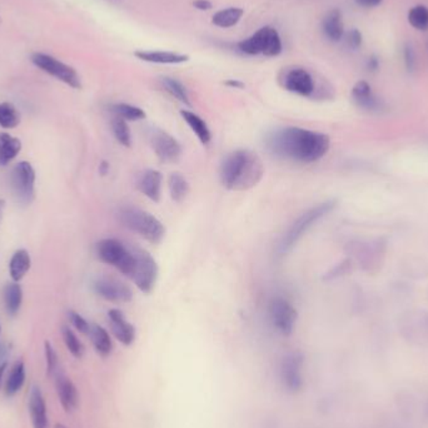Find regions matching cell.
I'll use <instances>...</instances> for the list:
<instances>
[{"mask_svg":"<svg viewBox=\"0 0 428 428\" xmlns=\"http://www.w3.org/2000/svg\"><path fill=\"white\" fill-rule=\"evenodd\" d=\"M266 148L271 155L297 163H313L327 155L331 145L328 136L321 131L298 127H285L268 133Z\"/></svg>","mask_w":428,"mask_h":428,"instance_id":"cell-1","label":"cell"},{"mask_svg":"<svg viewBox=\"0 0 428 428\" xmlns=\"http://www.w3.org/2000/svg\"><path fill=\"white\" fill-rule=\"evenodd\" d=\"M264 177V164L257 153L237 149L220 163V183L228 190L244 192L256 187Z\"/></svg>","mask_w":428,"mask_h":428,"instance_id":"cell-2","label":"cell"},{"mask_svg":"<svg viewBox=\"0 0 428 428\" xmlns=\"http://www.w3.org/2000/svg\"><path fill=\"white\" fill-rule=\"evenodd\" d=\"M337 201L329 199L326 202L320 203L312 208L307 209L304 213L301 214L297 220L292 223L287 232L280 238V243L277 252L280 256H285L291 252L296 244L299 242V239L304 237L306 233L308 232L312 227L315 226L318 220H321L323 217H326L328 213H331L333 209L336 208Z\"/></svg>","mask_w":428,"mask_h":428,"instance_id":"cell-3","label":"cell"},{"mask_svg":"<svg viewBox=\"0 0 428 428\" xmlns=\"http://www.w3.org/2000/svg\"><path fill=\"white\" fill-rule=\"evenodd\" d=\"M118 220L122 226L131 232L137 233L149 243H161L166 236V227L161 220L147 211L137 207H124L118 212Z\"/></svg>","mask_w":428,"mask_h":428,"instance_id":"cell-4","label":"cell"},{"mask_svg":"<svg viewBox=\"0 0 428 428\" xmlns=\"http://www.w3.org/2000/svg\"><path fill=\"white\" fill-rule=\"evenodd\" d=\"M97 255L99 259L109 266L117 268L119 272L127 277H131L133 266H134V255L133 250L125 247L115 238L103 239L97 244Z\"/></svg>","mask_w":428,"mask_h":428,"instance_id":"cell-5","label":"cell"},{"mask_svg":"<svg viewBox=\"0 0 428 428\" xmlns=\"http://www.w3.org/2000/svg\"><path fill=\"white\" fill-rule=\"evenodd\" d=\"M282 41L280 33L272 27H263L257 30L253 36L244 39L238 44V49L247 55L277 57L282 53Z\"/></svg>","mask_w":428,"mask_h":428,"instance_id":"cell-6","label":"cell"},{"mask_svg":"<svg viewBox=\"0 0 428 428\" xmlns=\"http://www.w3.org/2000/svg\"><path fill=\"white\" fill-rule=\"evenodd\" d=\"M134 255V266L131 278L139 291L150 293L158 278V266L155 258L142 248H131Z\"/></svg>","mask_w":428,"mask_h":428,"instance_id":"cell-7","label":"cell"},{"mask_svg":"<svg viewBox=\"0 0 428 428\" xmlns=\"http://www.w3.org/2000/svg\"><path fill=\"white\" fill-rule=\"evenodd\" d=\"M31 63L41 71L47 73L52 77L57 78L60 82L69 85L74 90L82 88V82L77 71L73 66L54 58L52 55L44 53H36L31 55Z\"/></svg>","mask_w":428,"mask_h":428,"instance_id":"cell-8","label":"cell"},{"mask_svg":"<svg viewBox=\"0 0 428 428\" xmlns=\"http://www.w3.org/2000/svg\"><path fill=\"white\" fill-rule=\"evenodd\" d=\"M36 171L29 162H19L13 168L10 185L13 194L22 204H30L36 197Z\"/></svg>","mask_w":428,"mask_h":428,"instance_id":"cell-9","label":"cell"},{"mask_svg":"<svg viewBox=\"0 0 428 428\" xmlns=\"http://www.w3.org/2000/svg\"><path fill=\"white\" fill-rule=\"evenodd\" d=\"M269 318L273 327L283 336H290L296 327L297 309L285 298L276 297L269 302Z\"/></svg>","mask_w":428,"mask_h":428,"instance_id":"cell-10","label":"cell"},{"mask_svg":"<svg viewBox=\"0 0 428 428\" xmlns=\"http://www.w3.org/2000/svg\"><path fill=\"white\" fill-rule=\"evenodd\" d=\"M280 84L285 90L301 97H311L315 90V79L312 74L299 66L285 69L280 76Z\"/></svg>","mask_w":428,"mask_h":428,"instance_id":"cell-11","label":"cell"},{"mask_svg":"<svg viewBox=\"0 0 428 428\" xmlns=\"http://www.w3.org/2000/svg\"><path fill=\"white\" fill-rule=\"evenodd\" d=\"M93 290L99 297L114 304H127L133 299V291L129 285L114 277H99L93 283Z\"/></svg>","mask_w":428,"mask_h":428,"instance_id":"cell-12","label":"cell"},{"mask_svg":"<svg viewBox=\"0 0 428 428\" xmlns=\"http://www.w3.org/2000/svg\"><path fill=\"white\" fill-rule=\"evenodd\" d=\"M149 142L155 155L163 163H174L182 155V145L176 138L162 129L149 133Z\"/></svg>","mask_w":428,"mask_h":428,"instance_id":"cell-13","label":"cell"},{"mask_svg":"<svg viewBox=\"0 0 428 428\" xmlns=\"http://www.w3.org/2000/svg\"><path fill=\"white\" fill-rule=\"evenodd\" d=\"M302 367H304V356L299 352H292L285 357L282 362L280 375L283 385L288 391L298 392L304 387Z\"/></svg>","mask_w":428,"mask_h":428,"instance_id":"cell-14","label":"cell"},{"mask_svg":"<svg viewBox=\"0 0 428 428\" xmlns=\"http://www.w3.org/2000/svg\"><path fill=\"white\" fill-rule=\"evenodd\" d=\"M399 331L404 338L421 345L428 341V315H411L402 320Z\"/></svg>","mask_w":428,"mask_h":428,"instance_id":"cell-15","label":"cell"},{"mask_svg":"<svg viewBox=\"0 0 428 428\" xmlns=\"http://www.w3.org/2000/svg\"><path fill=\"white\" fill-rule=\"evenodd\" d=\"M54 377L55 390L59 397L60 404L66 412H73L77 408L79 402V394H78L77 387L71 382L69 377H66V373L60 369Z\"/></svg>","mask_w":428,"mask_h":428,"instance_id":"cell-16","label":"cell"},{"mask_svg":"<svg viewBox=\"0 0 428 428\" xmlns=\"http://www.w3.org/2000/svg\"><path fill=\"white\" fill-rule=\"evenodd\" d=\"M108 318L114 337L118 339L122 345H131L136 339V328L127 321L124 313L118 308L110 309L108 312Z\"/></svg>","mask_w":428,"mask_h":428,"instance_id":"cell-17","label":"cell"},{"mask_svg":"<svg viewBox=\"0 0 428 428\" xmlns=\"http://www.w3.org/2000/svg\"><path fill=\"white\" fill-rule=\"evenodd\" d=\"M163 176L157 169H145L139 174L137 179V188L143 196L150 201L158 203L161 201Z\"/></svg>","mask_w":428,"mask_h":428,"instance_id":"cell-18","label":"cell"},{"mask_svg":"<svg viewBox=\"0 0 428 428\" xmlns=\"http://www.w3.org/2000/svg\"><path fill=\"white\" fill-rule=\"evenodd\" d=\"M28 407H29L30 420L33 428H49L47 404L43 396L42 390L39 387H31Z\"/></svg>","mask_w":428,"mask_h":428,"instance_id":"cell-19","label":"cell"},{"mask_svg":"<svg viewBox=\"0 0 428 428\" xmlns=\"http://www.w3.org/2000/svg\"><path fill=\"white\" fill-rule=\"evenodd\" d=\"M352 98L358 107L362 108L364 110H369V112H380L383 107L382 101L373 93L371 85L364 80L358 82L353 87Z\"/></svg>","mask_w":428,"mask_h":428,"instance_id":"cell-20","label":"cell"},{"mask_svg":"<svg viewBox=\"0 0 428 428\" xmlns=\"http://www.w3.org/2000/svg\"><path fill=\"white\" fill-rule=\"evenodd\" d=\"M138 59L155 63V64H182L190 60L188 55L173 53V52H153V50H138L134 53Z\"/></svg>","mask_w":428,"mask_h":428,"instance_id":"cell-21","label":"cell"},{"mask_svg":"<svg viewBox=\"0 0 428 428\" xmlns=\"http://www.w3.org/2000/svg\"><path fill=\"white\" fill-rule=\"evenodd\" d=\"M394 404H396L399 417L404 421H410L416 415L417 407H418L417 397L416 394L410 390H406V388L399 390L394 396Z\"/></svg>","mask_w":428,"mask_h":428,"instance_id":"cell-22","label":"cell"},{"mask_svg":"<svg viewBox=\"0 0 428 428\" xmlns=\"http://www.w3.org/2000/svg\"><path fill=\"white\" fill-rule=\"evenodd\" d=\"M323 33L326 34L329 41L332 42H338L345 34V25H343V18H342V13L338 9H333L331 12L327 13V15L323 19L322 23Z\"/></svg>","mask_w":428,"mask_h":428,"instance_id":"cell-23","label":"cell"},{"mask_svg":"<svg viewBox=\"0 0 428 428\" xmlns=\"http://www.w3.org/2000/svg\"><path fill=\"white\" fill-rule=\"evenodd\" d=\"M22 150V142L8 133H0V166L12 163Z\"/></svg>","mask_w":428,"mask_h":428,"instance_id":"cell-24","label":"cell"},{"mask_svg":"<svg viewBox=\"0 0 428 428\" xmlns=\"http://www.w3.org/2000/svg\"><path fill=\"white\" fill-rule=\"evenodd\" d=\"M182 118L185 119V123L188 124L190 131L196 134L199 142L207 145L212 141V133L209 131L208 125L203 120L198 114L190 112V110H180Z\"/></svg>","mask_w":428,"mask_h":428,"instance_id":"cell-25","label":"cell"},{"mask_svg":"<svg viewBox=\"0 0 428 428\" xmlns=\"http://www.w3.org/2000/svg\"><path fill=\"white\" fill-rule=\"evenodd\" d=\"M31 267V258L28 250H18L9 262V273L13 282H20Z\"/></svg>","mask_w":428,"mask_h":428,"instance_id":"cell-26","label":"cell"},{"mask_svg":"<svg viewBox=\"0 0 428 428\" xmlns=\"http://www.w3.org/2000/svg\"><path fill=\"white\" fill-rule=\"evenodd\" d=\"M92 343L94 345L95 351L101 357H107L113 351V342L109 333L99 324H92L90 332Z\"/></svg>","mask_w":428,"mask_h":428,"instance_id":"cell-27","label":"cell"},{"mask_svg":"<svg viewBox=\"0 0 428 428\" xmlns=\"http://www.w3.org/2000/svg\"><path fill=\"white\" fill-rule=\"evenodd\" d=\"M4 306L6 313L15 315L20 311L23 304V290L18 282H12L4 288Z\"/></svg>","mask_w":428,"mask_h":428,"instance_id":"cell-28","label":"cell"},{"mask_svg":"<svg viewBox=\"0 0 428 428\" xmlns=\"http://www.w3.org/2000/svg\"><path fill=\"white\" fill-rule=\"evenodd\" d=\"M25 383V364L23 361H17L13 364L10 373L6 382V394L14 397L23 388Z\"/></svg>","mask_w":428,"mask_h":428,"instance_id":"cell-29","label":"cell"},{"mask_svg":"<svg viewBox=\"0 0 428 428\" xmlns=\"http://www.w3.org/2000/svg\"><path fill=\"white\" fill-rule=\"evenodd\" d=\"M168 190L174 202L182 203L190 194V183L180 173H172L168 178Z\"/></svg>","mask_w":428,"mask_h":428,"instance_id":"cell-30","label":"cell"},{"mask_svg":"<svg viewBox=\"0 0 428 428\" xmlns=\"http://www.w3.org/2000/svg\"><path fill=\"white\" fill-rule=\"evenodd\" d=\"M243 9L241 8H227L215 13L212 23L220 28H232L243 17Z\"/></svg>","mask_w":428,"mask_h":428,"instance_id":"cell-31","label":"cell"},{"mask_svg":"<svg viewBox=\"0 0 428 428\" xmlns=\"http://www.w3.org/2000/svg\"><path fill=\"white\" fill-rule=\"evenodd\" d=\"M20 123L18 109L9 101L0 103V127L4 129H14Z\"/></svg>","mask_w":428,"mask_h":428,"instance_id":"cell-32","label":"cell"},{"mask_svg":"<svg viewBox=\"0 0 428 428\" xmlns=\"http://www.w3.org/2000/svg\"><path fill=\"white\" fill-rule=\"evenodd\" d=\"M162 84H163L164 90L172 97H174L177 101L183 103L185 106H190L188 92L185 90V85L180 83L179 80L174 79V78L166 77L162 79Z\"/></svg>","mask_w":428,"mask_h":428,"instance_id":"cell-33","label":"cell"},{"mask_svg":"<svg viewBox=\"0 0 428 428\" xmlns=\"http://www.w3.org/2000/svg\"><path fill=\"white\" fill-rule=\"evenodd\" d=\"M112 131L114 137L118 141L119 144L123 147L131 148V131L129 125L127 124V120L119 117H114L112 120Z\"/></svg>","mask_w":428,"mask_h":428,"instance_id":"cell-34","label":"cell"},{"mask_svg":"<svg viewBox=\"0 0 428 428\" xmlns=\"http://www.w3.org/2000/svg\"><path fill=\"white\" fill-rule=\"evenodd\" d=\"M112 110L115 114V117L123 118L124 120H134L136 122V120H142V119L145 118V112L143 110L142 108L131 106L128 103L114 104Z\"/></svg>","mask_w":428,"mask_h":428,"instance_id":"cell-35","label":"cell"},{"mask_svg":"<svg viewBox=\"0 0 428 428\" xmlns=\"http://www.w3.org/2000/svg\"><path fill=\"white\" fill-rule=\"evenodd\" d=\"M62 336L66 343L68 351L71 352V356L76 358H82L84 355V345L80 339L78 338L77 334L69 327L62 328Z\"/></svg>","mask_w":428,"mask_h":428,"instance_id":"cell-36","label":"cell"},{"mask_svg":"<svg viewBox=\"0 0 428 428\" xmlns=\"http://www.w3.org/2000/svg\"><path fill=\"white\" fill-rule=\"evenodd\" d=\"M408 23L417 30L428 29V8L425 6H416L411 8L408 12Z\"/></svg>","mask_w":428,"mask_h":428,"instance_id":"cell-37","label":"cell"},{"mask_svg":"<svg viewBox=\"0 0 428 428\" xmlns=\"http://www.w3.org/2000/svg\"><path fill=\"white\" fill-rule=\"evenodd\" d=\"M44 353H45L48 373L53 377L58 371H60L59 358L54 350L53 345L48 341L44 343Z\"/></svg>","mask_w":428,"mask_h":428,"instance_id":"cell-38","label":"cell"},{"mask_svg":"<svg viewBox=\"0 0 428 428\" xmlns=\"http://www.w3.org/2000/svg\"><path fill=\"white\" fill-rule=\"evenodd\" d=\"M68 315H69V321L73 324V327L76 328L78 332L82 333V334H90L92 324L88 323L83 315H79L78 312H74V311H71Z\"/></svg>","mask_w":428,"mask_h":428,"instance_id":"cell-39","label":"cell"},{"mask_svg":"<svg viewBox=\"0 0 428 428\" xmlns=\"http://www.w3.org/2000/svg\"><path fill=\"white\" fill-rule=\"evenodd\" d=\"M404 64H406V68H407V71L412 73V71H415L416 69V52H415V49H413V45L411 44V43H406L404 47Z\"/></svg>","mask_w":428,"mask_h":428,"instance_id":"cell-40","label":"cell"},{"mask_svg":"<svg viewBox=\"0 0 428 428\" xmlns=\"http://www.w3.org/2000/svg\"><path fill=\"white\" fill-rule=\"evenodd\" d=\"M350 268H351V262L348 261V259H347V261H343L342 263H339L336 267L333 268L332 271H329V272L324 276V280H334V278H338L341 276L347 273V272L350 271Z\"/></svg>","mask_w":428,"mask_h":428,"instance_id":"cell-41","label":"cell"},{"mask_svg":"<svg viewBox=\"0 0 428 428\" xmlns=\"http://www.w3.org/2000/svg\"><path fill=\"white\" fill-rule=\"evenodd\" d=\"M347 44L352 49H357V48L361 47V44H362V34H361V31L357 29L350 30V33L347 34Z\"/></svg>","mask_w":428,"mask_h":428,"instance_id":"cell-42","label":"cell"},{"mask_svg":"<svg viewBox=\"0 0 428 428\" xmlns=\"http://www.w3.org/2000/svg\"><path fill=\"white\" fill-rule=\"evenodd\" d=\"M193 6H196L198 10H209V9H212V3L209 0H194Z\"/></svg>","mask_w":428,"mask_h":428,"instance_id":"cell-43","label":"cell"},{"mask_svg":"<svg viewBox=\"0 0 428 428\" xmlns=\"http://www.w3.org/2000/svg\"><path fill=\"white\" fill-rule=\"evenodd\" d=\"M356 1L358 6H363V8H375L382 3V0H356Z\"/></svg>","mask_w":428,"mask_h":428,"instance_id":"cell-44","label":"cell"},{"mask_svg":"<svg viewBox=\"0 0 428 428\" xmlns=\"http://www.w3.org/2000/svg\"><path fill=\"white\" fill-rule=\"evenodd\" d=\"M380 68V60L377 57H371L369 58V71H377Z\"/></svg>","mask_w":428,"mask_h":428,"instance_id":"cell-45","label":"cell"},{"mask_svg":"<svg viewBox=\"0 0 428 428\" xmlns=\"http://www.w3.org/2000/svg\"><path fill=\"white\" fill-rule=\"evenodd\" d=\"M227 87H231V88H236V90H242L244 88V83L242 82H239L237 79H229V80H227L226 83Z\"/></svg>","mask_w":428,"mask_h":428,"instance_id":"cell-46","label":"cell"},{"mask_svg":"<svg viewBox=\"0 0 428 428\" xmlns=\"http://www.w3.org/2000/svg\"><path fill=\"white\" fill-rule=\"evenodd\" d=\"M6 369H8V362L0 363V387H1L3 382H4Z\"/></svg>","mask_w":428,"mask_h":428,"instance_id":"cell-47","label":"cell"},{"mask_svg":"<svg viewBox=\"0 0 428 428\" xmlns=\"http://www.w3.org/2000/svg\"><path fill=\"white\" fill-rule=\"evenodd\" d=\"M109 163L108 162H101V164H99V173H101V176H107L108 173H109Z\"/></svg>","mask_w":428,"mask_h":428,"instance_id":"cell-48","label":"cell"},{"mask_svg":"<svg viewBox=\"0 0 428 428\" xmlns=\"http://www.w3.org/2000/svg\"><path fill=\"white\" fill-rule=\"evenodd\" d=\"M4 208H6V201H4V199H0V223H1V220H3Z\"/></svg>","mask_w":428,"mask_h":428,"instance_id":"cell-49","label":"cell"},{"mask_svg":"<svg viewBox=\"0 0 428 428\" xmlns=\"http://www.w3.org/2000/svg\"><path fill=\"white\" fill-rule=\"evenodd\" d=\"M423 420L428 422V399L426 404H425V408H423Z\"/></svg>","mask_w":428,"mask_h":428,"instance_id":"cell-50","label":"cell"},{"mask_svg":"<svg viewBox=\"0 0 428 428\" xmlns=\"http://www.w3.org/2000/svg\"><path fill=\"white\" fill-rule=\"evenodd\" d=\"M385 428H407L404 427V426H401V425H397V423H390L388 426H386Z\"/></svg>","mask_w":428,"mask_h":428,"instance_id":"cell-51","label":"cell"},{"mask_svg":"<svg viewBox=\"0 0 428 428\" xmlns=\"http://www.w3.org/2000/svg\"><path fill=\"white\" fill-rule=\"evenodd\" d=\"M54 428H68V427H66V426H64V425H62V423H57V425L54 426Z\"/></svg>","mask_w":428,"mask_h":428,"instance_id":"cell-52","label":"cell"},{"mask_svg":"<svg viewBox=\"0 0 428 428\" xmlns=\"http://www.w3.org/2000/svg\"><path fill=\"white\" fill-rule=\"evenodd\" d=\"M0 332H1V324H0Z\"/></svg>","mask_w":428,"mask_h":428,"instance_id":"cell-53","label":"cell"},{"mask_svg":"<svg viewBox=\"0 0 428 428\" xmlns=\"http://www.w3.org/2000/svg\"><path fill=\"white\" fill-rule=\"evenodd\" d=\"M427 49H428V42H427Z\"/></svg>","mask_w":428,"mask_h":428,"instance_id":"cell-54","label":"cell"},{"mask_svg":"<svg viewBox=\"0 0 428 428\" xmlns=\"http://www.w3.org/2000/svg\"><path fill=\"white\" fill-rule=\"evenodd\" d=\"M0 20H1V19H0Z\"/></svg>","mask_w":428,"mask_h":428,"instance_id":"cell-55","label":"cell"}]
</instances>
